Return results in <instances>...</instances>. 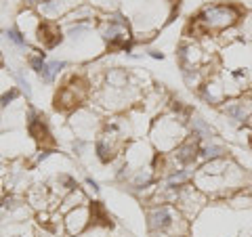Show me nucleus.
I'll return each mask as SVG.
<instances>
[{
  "label": "nucleus",
  "mask_w": 252,
  "mask_h": 237,
  "mask_svg": "<svg viewBox=\"0 0 252 237\" xmlns=\"http://www.w3.org/2000/svg\"><path fill=\"white\" fill-rule=\"evenodd\" d=\"M193 185L210 202H227L238 191L248 189L250 175L231 155H225V157H219V160L202 162L198 166V170H195Z\"/></svg>",
  "instance_id": "obj_1"
},
{
  "label": "nucleus",
  "mask_w": 252,
  "mask_h": 237,
  "mask_svg": "<svg viewBox=\"0 0 252 237\" xmlns=\"http://www.w3.org/2000/svg\"><path fill=\"white\" fill-rule=\"evenodd\" d=\"M120 11L130 21L137 44L154 40L156 34L170 21L175 13L172 0H122Z\"/></svg>",
  "instance_id": "obj_2"
},
{
  "label": "nucleus",
  "mask_w": 252,
  "mask_h": 237,
  "mask_svg": "<svg viewBox=\"0 0 252 237\" xmlns=\"http://www.w3.org/2000/svg\"><path fill=\"white\" fill-rule=\"evenodd\" d=\"M244 9L235 2H210L189 19V36L193 40H202L204 36H220L225 31L240 26Z\"/></svg>",
  "instance_id": "obj_3"
},
{
  "label": "nucleus",
  "mask_w": 252,
  "mask_h": 237,
  "mask_svg": "<svg viewBox=\"0 0 252 237\" xmlns=\"http://www.w3.org/2000/svg\"><path fill=\"white\" fill-rule=\"evenodd\" d=\"M149 143L158 153H170L189 137L187 120H183L177 114H162L156 120H152L149 128Z\"/></svg>",
  "instance_id": "obj_4"
},
{
  "label": "nucleus",
  "mask_w": 252,
  "mask_h": 237,
  "mask_svg": "<svg viewBox=\"0 0 252 237\" xmlns=\"http://www.w3.org/2000/svg\"><path fill=\"white\" fill-rule=\"evenodd\" d=\"M147 229L149 233H168L172 237L189 235L191 223L170 204H156L147 208Z\"/></svg>",
  "instance_id": "obj_5"
},
{
  "label": "nucleus",
  "mask_w": 252,
  "mask_h": 237,
  "mask_svg": "<svg viewBox=\"0 0 252 237\" xmlns=\"http://www.w3.org/2000/svg\"><path fill=\"white\" fill-rule=\"evenodd\" d=\"M93 94V86L89 78L84 76H67V80L55 92V109L63 114H74L78 107H82Z\"/></svg>",
  "instance_id": "obj_6"
},
{
  "label": "nucleus",
  "mask_w": 252,
  "mask_h": 237,
  "mask_svg": "<svg viewBox=\"0 0 252 237\" xmlns=\"http://www.w3.org/2000/svg\"><path fill=\"white\" fill-rule=\"evenodd\" d=\"M105 126V120H101L97 107H78L74 114H69V128H72L74 137L80 141L97 139Z\"/></svg>",
  "instance_id": "obj_7"
},
{
  "label": "nucleus",
  "mask_w": 252,
  "mask_h": 237,
  "mask_svg": "<svg viewBox=\"0 0 252 237\" xmlns=\"http://www.w3.org/2000/svg\"><path fill=\"white\" fill-rule=\"evenodd\" d=\"M175 206L181 214L191 223V220H195V216L208 206V197L204 195L193 183H189L185 187H179V195H177Z\"/></svg>",
  "instance_id": "obj_8"
},
{
  "label": "nucleus",
  "mask_w": 252,
  "mask_h": 237,
  "mask_svg": "<svg viewBox=\"0 0 252 237\" xmlns=\"http://www.w3.org/2000/svg\"><path fill=\"white\" fill-rule=\"evenodd\" d=\"M177 59L181 69H195L212 63V53L204 49L200 40H187L177 46Z\"/></svg>",
  "instance_id": "obj_9"
},
{
  "label": "nucleus",
  "mask_w": 252,
  "mask_h": 237,
  "mask_svg": "<svg viewBox=\"0 0 252 237\" xmlns=\"http://www.w3.org/2000/svg\"><path fill=\"white\" fill-rule=\"evenodd\" d=\"M219 109H220V114H223L225 118H229L233 124L244 126L252 118V94L244 92V94H240V97L227 99Z\"/></svg>",
  "instance_id": "obj_10"
},
{
  "label": "nucleus",
  "mask_w": 252,
  "mask_h": 237,
  "mask_svg": "<svg viewBox=\"0 0 252 237\" xmlns=\"http://www.w3.org/2000/svg\"><path fill=\"white\" fill-rule=\"evenodd\" d=\"M80 4H84V0H44L38 6L36 13L40 15L44 21H63L74 9H78Z\"/></svg>",
  "instance_id": "obj_11"
},
{
  "label": "nucleus",
  "mask_w": 252,
  "mask_h": 237,
  "mask_svg": "<svg viewBox=\"0 0 252 237\" xmlns=\"http://www.w3.org/2000/svg\"><path fill=\"white\" fill-rule=\"evenodd\" d=\"M93 227V216H91V204L89 206H78L63 214V231L67 237H76L84 233L86 229Z\"/></svg>",
  "instance_id": "obj_12"
},
{
  "label": "nucleus",
  "mask_w": 252,
  "mask_h": 237,
  "mask_svg": "<svg viewBox=\"0 0 252 237\" xmlns=\"http://www.w3.org/2000/svg\"><path fill=\"white\" fill-rule=\"evenodd\" d=\"M28 145H36L34 141H32L30 134H19V132H4V134H0V155L2 157H21V155H30L26 153V149Z\"/></svg>",
  "instance_id": "obj_13"
},
{
  "label": "nucleus",
  "mask_w": 252,
  "mask_h": 237,
  "mask_svg": "<svg viewBox=\"0 0 252 237\" xmlns=\"http://www.w3.org/2000/svg\"><path fill=\"white\" fill-rule=\"evenodd\" d=\"M200 97L206 101L212 107H220L227 101V92H225V82H223V74L215 72L206 82L202 84V89L198 90Z\"/></svg>",
  "instance_id": "obj_14"
},
{
  "label": "nucleus",
  "mask_w": 252,
  "mask_h": 237,
  "mask_svg": "<svg viewBox=\"0 0 252 237\" xmlns=\"http://www.w3.org/2000/svg\"><path fill=\"white\" fill-rule=\"evenodd\" d=\"M65 36H63V28L61 23L57 21H44L40 23V28L36 31V38H34V44L40 46V49H55V46L63 44Z\"/></svg>",
  "instance_id": "obj_15"
},
{
  "label": "nucleus",
  "mask_w": 252,
  "mask_h": 237,
  "mask_svg": "<svg viewBox=\"0 0 252 237\" xmlns=\"http://www.w3.org/2000/svg\"><path fill=\"white\" fill-rule=\"evenodd\" d=\"M26 202H28V206L30 208H34V210H53L49 204L55 202V193L51 191L49 187H44V185H30L28 187V191H26Z\"/></svg>",
  "instance_id": "obj_16"
},
{
  "label": "nucleus",
  "mask_w": 252,
  "mask_h": 237,
  "mask_svg": "<svg viewBox=\"0 0 252 237\" xmlns=\"http://www.w3.org/2000/svg\"><path fill=\"white\" fill-rule=\"evenodd\" d=\"M28 134L32 137V141L42 147V149H51L55 147V139H53V132L49 128V124H46L44 116L40 118V120H34L32 124H28Z\"/></svg>",
  "instance_id": "obj_17"
},
{
  "label": "nucleus",
  "mask_w": 252,
  "mask_h": 237,
  "mask_svg": "<svg viewBox=\"0 0 252 237\" xmlns=\"http://www.w3.org/2000/svg\"><path fill=\"white\" fill-rule=\"evenodd\" d=\"M40 23H42V17L36 11L26 9L17 15V30L28 38V40H34L36 38V31L40 28Z\"/></svg>",
  "instance_id": "obj_18"
},
{
  "label": "nucleus",
  "mask_w": 252,
  "mask_h": 237,
  "mask_svg": "<svg viewBox=\"0 0 252 237\" xmlns=\"http://www.w3.org/2000/svg\"><path fill=\"white\" fill-rule=\"evenodd\" d=\"M187 126H189V134L195 137L198 141H206V139H215L217 137V130L212 128V124L208 120H204L200 114H191L187 120Z\"/></svg>",
  "instance_id": "obj_19"
},
{
  "label": "nucleus",
  "mask_w": 252,
  "mask_h": 237,
  "mask_svg": "<svg viewBox=\"0 0 252 237\" xmlns=\"http://www.w3.org/2000/svg\"><path fill=\"white\" fill-rule=\"evenodd\" d=\"M229 155V149L223 143H219L217 139H206L200 141V162H210V160H219V157Z\"/></svg>",
  "instance_id": "obj_20"
},
{
  "label": "nucleus",
  "mask_w": 252,
  "mask_h": 237,
  "mask_svg": "<svg viewBox=\"0 0 252 237\" xmlns=\"http://www.w3.org/2000/svg\"><path fill=\"white\" fill-rule=\"evenodd\" d=\"M91 200H89V195H86L84 189H74V191H69L65 197L61 200V206H59V214H67L69 210H74L78 206H89Z\"/></svg>",
  "instance_id": "obj_21"
},
{
  "label": "nucleus",
  "mask_w": 252,
  "mask_h": 237,
  "mask_svg": "<svg viewBox=\"0 0 252 237\" xmlns=\"http://www.w3.org/2000/svg\"><path fill=\"white\" fill-rule=\"evenodd\" d=\"M63 67H67V61H65V59L46 61V65L42 67V72L38 74V78H40L44 84H53L55 80H57V76L63 72Z\"/></svg>",
  "instance_id": "obj_22"
},
{
  "label": "nucleus",
  "mask_w": 252,
  "mask_h": 237,
  "mask_svg": "<svg viewBox=\"0 0 252 237\" xmlns=\"http://www.w3.org/2000/svg\"><path fill=\"white\" fill-rule=\"evenodd\" d=\"M89 4L93 6V9H97L99 15H105V13L120 11L122 0H89Z\"/></svg>",
  "instance_id": "obj_23"
},
{
  "label": "nucleus",
  "mask_w": 252,
  "mask_h": 237,
  "mask_svg": "<svg viewBox=\"0 0 252 237\" xmlns=\"http://www.w3.org/2000/svg\"><path fill=\"white\" fill-rule=\"evenodd\" d=\"M4 38H6V40H9L11 44L17 46V49H21V51L30 49V40L21 34V31H19L17 28H9V30H4Z\"/></svg>",
  "instance_id": "obj_24"
},
{
  "label": "nucleus",
  "mask_w": 252,
  "mask_h": 237,
  "mask_svg": "<svg viewBox=\"0 0 252 237\" xmlns=\"http://www.w3.org/2000/svg\"><path fill=\"white\" fill-rule=\"evenodd\" d=\"M46 53H42V51H36L34 55H30L28 57V65L32 67V72H36V74H40L42 72V67L46 65Z\"/></svg>",
  "instance_id": "obj_25"
},
{
  "label": "nucleus",
  "mask_w": 252,
  "mask_h": 237,
  "mask_svg": "<svg viewBox=\"0 0 252 237\" xmlns=\"http://www.w3.org/2000/svg\"><path fill=\"white\" fill-rule=\"evenodd\" d=\"M19 94H21L19 89H15V86H9V89H6L2 94H0V109L11 107V105H13V101H17V99H19Z\"/></svg>",
  "instance_id": "obj_26"
},
{
  "label": "nucleus",
  "mask_w": 252,
  "mask_h": 237,
  "mask_svg": "<svg viewBox=\"0 0 252 237\" xmlns=\"http://www.w3.org/2000/svg\"><path fill=\"white\" fill-rule=\"evenodd\" d=\"M238 31H240V38H244V40H252V13L244 15L240 26H238Z\"/></svg>",
  "instance_id": "obj_27"
},
{
  "label": "nucleus",
  "mask_w": 252,
  "mask_h": 237,
  "mask_svg": "<svg viewBox=\"0 0 252 237\" xmlns=\"http://www.w3.org/2000/svg\"><path fill=\"white\" fill-rule=\"evenodd\" d=\"M15 80H17V84H19V90L30 99V97H32V84H30V80L26 78V72H23V69L15 74Z\"/></svg>",
  "instance_id": "obj_28"
},
{
  "label": "nucleus",
  "mask_w": 252,
  "mask_h": 237,
  "mask_svg": "<svg viewBox=\"0 0 252 237\" xmlns=\"http://www.w3.org/2000/svg\"><path fill=\"white\" fill-rule=\"evenodd\" d=\"M105 231L107 229L105 227H91V229H86L84 233H80V235H76V237H103L105 235Z\"/></svg>",
  "instance_id": "obj_29"
},
{
  "label": "nucleus",
  "mask_w": 252,
  "mask_h": 237,
  "mask_svg": "<svg viewBox=\"0 0 252 237\" xmlns=\"http://www.w3.org/2000/svg\"><path fill=\"white\" fill-rule=\"evenodd\" d=\"M42 2H44V0H23V6H26V9H30V11H36Z\"/></svg>",
  "instance_id": "obj_30"
},
{
  "label": "nucleus",
  "mask_w": 252,
  "mask_h": 237,
  "mask_svg": "<svg viewBox=\"0 0 252 237\" xmlns=\"http://www.w3.org/2000/svg\"><path fill=\"white\" fill-rule=\"evenodd\" d=\"M84 183H86V187H89L93 193H99V183H97V180H94V178L86 177V178H84Z\"/></svg>",
  "instance_id": "obj_31"
},
{
  "label": "nucleus",
  "mask_w": 252,
  "mask_h": 237,
  "mask_svg": "<svg viewBox=\"0 0 252 237\" xmlns=\"http://www.w3.org/2000/svg\"><path fill=\"white\" fill-rule=\"evenodd\" d=\"M147 55H149V57H152V59H156V61H162L164 57H166V55H164L162 51H158V49H152V51H147Z\"/></svg>",
  "instance_id": "obj_32"
},
{
  "label": "nucleus",
  "mask_w": 252,
  "mask_h": 237,
  "mask_svg": "<svg viewBox=\"0 0 252 237\" xmlns=\"http://www.w3.org/2000/svg\"><path fill=\"white\" fill-rule=\"evenodd\" d=\"M4 195H6V193H4V180L0 178V202L4 200Z\"/></svg>",
  "instance_id": "obj_33"
},
{
  "label": "nucleus",
  "mask_w": 252,
  "mask_h": 237,
  "mask_svg": "<svg viewBox=\"0 0 252 237\" xmlns=\"http://www.w3.org/2000/svg\"><path fill=\"white\" fill-rule=\"evenodd\" d=\"M152 237H172V235H168V233H152Z\"/></svg>",
  "instance_id": "obj_34"
},
{
  "label": "nucleus",
  "mask_w": 252,
  "mask_h": 237,
  "mask_svg": "<svg viewBox=\"0 0 252 237\" xmlns=\"http://www.w3.org/2000/svg\"><path fill=\"white\" fill-rule=\"evenodd\" d=\"M0 67H2V55H0Z\"/></svg>",
  "instance_id": "obj_35"
},
{
  "label": "nucleus",
  "mask_w": 252,
  "mask_h": 237,
  "mask_svg": "<svg viewBox=\"0 0 252 237\" xmlns=\"http://www.w3.org/2000/svg\"><path fill=\"white\" fill-rule=\"evenodd\" d=\"M250 147H252V137H250Z\"/></svg>",
  "instance_id": "obj_36"
}]
</instances>
